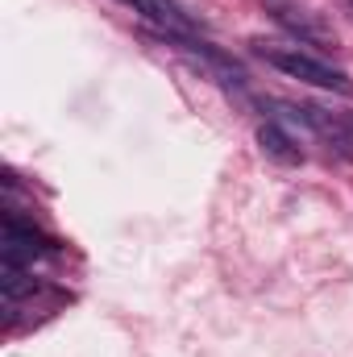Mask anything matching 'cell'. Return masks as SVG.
<instances>
[{"label":"cell","instance_id":"cell-3","mask_svg":"<svg viewBox=\"0 0 353 357\" xmlns=\"http://www.w3.org/2000/svg\"><path fill=\"white\" fill-rule=\"evenodd\" d=\"M299 125H308L329 150H337L341 158H353V112H333V108H320V104H299V108H287Z\"/></svg>","mask_w":353,"mask_h":357},{"label":"cell","instance_id":"cell-1","mask_svg":"<svg viewBox=\"0 0 353 357\" xmlns=\"http://www.w3.org/2000/svg\"><path fill=\"white\" fill-rule=\"evenodd\" d=\"M254 46H258V54H262L266 63H270L274 71H283L287 79H299V84L320 88V91H341V96L353 91V79L341 67H333V63L308 54L303 46H270V42H254Z\"/></svg>","mask_w":353,"mask_h":357},{"label":"cell","instance_id":"cell-6","mask_svg":"<svg viewBox=\"0 0 353 357\" xmlns=\"http://www.w3.org/2000/svg\"><path fill=\"white\" fill-rule=\"evenodd\" d=\"M258 146H262L266 158H274V162H283V167L303 162V150L295 146V137H291L283 125H274V121H266L262 129H258Z\"/></svg>","mask_w":353,"mask_h":357},{"label":"cell","instance_id":"cell-2","mask_svg":"<svg viewBox=\"0 0 353 357\" xmlns=\"http://www.w3.org/2000/svg\"><path fill=\"white\" fill-rule=\"evenodd\" d=\"M274 25H283L295 46H316V50H333L337 46V29L324 21V13L316 8H299V4H270L266 8Z\"/></svg>","mask_w":353,"mask_h":357},{"label":"cell","instance_id":"cell-4","mask_svg":"<svg viewBox=\"0 0 353 357\" xmlns=\"http://www.w3.org/2000/svg\"><path fill=\"white\" fill-rule=\"evenodd\" d=\"M121 4L142 21H150L154 29H163L167 38H195V21L179 0H121Z\"/></svg>","mask_w":353,"mask_h":357},{"label":"cell","instance_id":"cell-5","mask_svg":"<svg viewBox=\"0 0 353 357\" xmlns=\"http://www.w3.org/2000/svg\"><path fill=\"white\" fill-rule=\"evenodd\" d=\"M50 250V241L33 229V225H21L13 212L4 216V266H33V258L38 254H46Z\"/></svg>","mask_w":353,"mask_h":357}]
</instances>
